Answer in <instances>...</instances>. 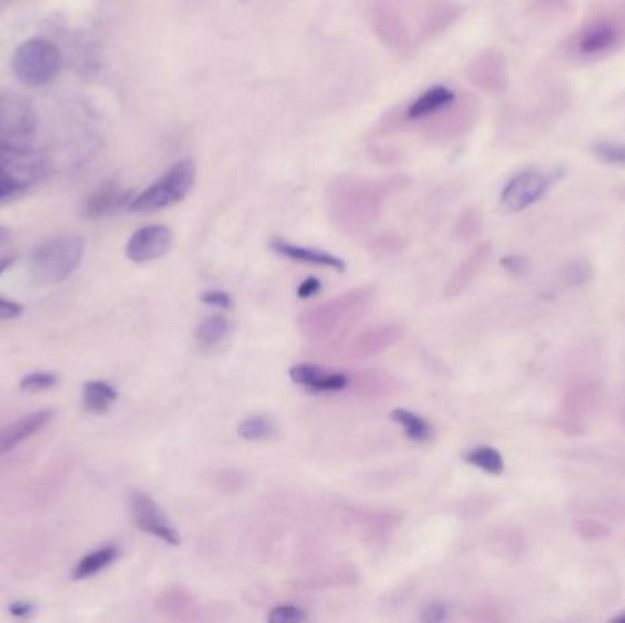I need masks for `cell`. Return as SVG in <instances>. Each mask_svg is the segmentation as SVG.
<instances>
[{
    "label": "cell",
    "instance_id": "6da1fadb",
    "mask_svg": "<svg viewBox=\"0 0 625 623\" xmlns=\"http://www.w3.org/2000/svg\"><path fill=\"white\" fill-rule=\"evenodd\" d=\"M406 185L404 176L379 180L337 178L326 189L328 216L346 234H364L379 220L384 202Z\"/></svg>",
    "mask_w": 625,
    "mask_h": 623
},
{
    "label": "cell",
    "instance_id": "7a4b0ae2",
    "mask_svg": "<svg viewBox=\"0 0 625 623\" xmlns=\"http://www.w3.org/2000/svg\"><path fill=\"white\" fill-rule=\"evenodd\" d=\"M373 298L375 287L366 286L304 311L298 317L302 337L311 344H326L337 340L362 318Z\"/></svg>",
    "mask_w": 625,
    "mask_h": 623
},
{
    "label": "cell",
    "instance_id": "3957f363",
    "mask_svg": "<svg viewBox=\"0 0 625 623\" xmlns=\"http://www.w3.org/2000/svg\"><path fill=\"white\" fill-rule=\"evenodd\" d=\"M85 254V240L79 234L52 236L36 247L30 273L39 286H56L70 278Z\"/></svg>",
    "mask_w": 625,
    "mask_h": 623
},
{
    "label": "cell",
    "instance_id": "277c9868",
    "mask_svg": "<svg viewBox=\"0 0 625 623\" xmlns=\"http://www.w3.org/2000/svg\"><path fill=\"white\" fill-rule=\"evenodd\" d=\"M45 171L47 163L37 151L0 141V200L34 187Z\"/></svg>",
    "mask_w": 625,
    "mask_h": 623
},
{
    "label": "cell",
    "instance_id": "5b68a950",
    "mask_svg": "<svg viewBox=\"0 0 625 623\" xmlns=\"http://www.w3.org/2000/svg\"><path fill=\"white\" fill-rule=\"evenodd\" d=\"M12 68L25 87H45L61 74L63 54L56 43L36 37L16 50Z\"/></svg>",
    "mask_w": 625,
    "mask_h": 623
},
{
    "label": "cell",
    "instance_id": "8992f818",
    "mask_svg": "<svg viewBox=\"0 0 625 623\" xmlns=\"http://www.w3.org/2000/svg\"><path fill=\"white\" fill-rule=\"evenodd\" d=\"M196 182V165L191 160L172 165L156 183L132 198L130 213H156L172 207L187 198Z\"/></svg>",
    "mask_w": 625,
    "mask_h": 623
},
{
    "label": "cell",
    "instance_id": "52a82bcc",
    "mask_svg": "<svg viewBox=\"0 0 625 623\" xmlns=\"http://www.w3.org/2000/svg\"><path fill=\"white\" fill-rule=\"evenodd\" d=\"M406 0H371L370 26L379 43L399 57H410L415 43L404 16Z\"/></svg>",
    "mask_w": 625,
    "mask_h": 623
},
{
    "label": "cell",
    "instance_id": "ba28073f",
    "mask_svg": "<svg viewBox=\"0 0 625 623\" xmlns=\"http://www.w3.org/2000/svg\"><path fill=\"white\" fill-rule=\"evenodd\" d=\"M559 171H521L505 185L499 198L501 211L506 214H514L528 209L548 192V189L559 180Z\"/></svg>",
    "mask_w": 625,
    "mask_h": 623
},
{
    "label": "cell",
    "instance_id": "9c48e42d",
    "mask_svg": "<svg viewBox=\"0 0 625 623\" xmlns=\"http://www.w3.org/2000/svg\"><path fill=\"white\" fill-rule=\"evenodd\" d=\"M475 121V99L455 98L439 112L424 118L422 136L432 143H448L464 136Z\"/></svg>",
    "mask_w": 625,
    "mask_h": 623
},
{
    "label": "cell",
    "instance_id": "30bf717a",
    "mask_svg": "<svg viewBox=\"0 0 625 623\" xmlns=\"http://www.w3.org/2000/svg\"><path fill=\"white\" fill-rule=\"evenodd\" d=\"M601 404V388L596 382H579L567 389L557 428L567 435L585 431V421L598 411Z\"/></svg>",
    "mask_w": 625,
    "mask_h": 623
},
{
    "label": "cell",
    "instance_id": "8fae6325",
    "mask_svg": "<svg viewBox=\"0 0 625 623\" xmlns=\"http://www.w3.org/2000/svg\"><path fill=\"white\" fill-rule=\"evenodd\" d=\"M130 501V512L134 524L154 537H160L161 541L169 545H180L182 537L176 526L171 523L169 515L163 512V508L145 492L134 490L129 497Z\"/></svg>",
    "mask_w": 625,
    "mask_h": 623
},
{
    "label": "cell",
    "instance_id": "7c38bea8",
    "mask_svg": "<svg viewBox=\"0 0 625 623\" xmlns=\"http://www.w3.org/2000/svg\"><path fill=\"white\" fill-rule=\"evenodd\" d=\"M37 129V112L32 103L16 92L0 90V138H25Z\"/></svg>",
    "mask_w": 625,
    "mask_h": 623
},
{
    "label": "cell",
    "instance_id": "4fadbf2b",
    "mask_svg": "<svg viewBox=\"0 0 625 623\" xmlns=\"http://www.w3.org/2000/svg\"><path fill=\"white\" fill-rule=\"evenodd\" d=\"M171 245V229H167L165 225H147L130 236L125 254L134 264H147L167 254Z\"/></svg>",
    "mask_w": 625,
    "mask_h": 623
},
{
    "label": "cell",
    "instance_id": "5bb4252c",
    "mask_svg": "<svg viewBox=\"0 0 625 623\" xmlns=\"http://www.w3.org/2000/svg\"><path fill=\"white\" fill-rule=\"evenodd\" d=\"M404 337V327L397 324H380L360 333L346 349L349 360H364L384 353Z\"/></svg>",
    "mask_w": 625,
    "mask_h": 623
},
{
    "label": "cell",
    "instance_id": "9a60e30c",
    "mask_svg": "<svg viewBox=\"0 0 625 623\" xmlns=\"http://www.w3.org/2000/svg\"><path fill=\"white\" fill-rule=\"evenodd\" d=\"M54 421V410H37L0 428V455H6Z\"/></svg>",
    "mask_w": 625,
    "mask_h": 623
},
{
    "label": "cell",
    "instance_id": "2e32d148",
    "mask_svg": "<svg viewBox=\"0 0 625 623\" xmlns=\"http://www.w3.org/2000/svg\"><path fill=\"white\" fill-rule=\"evenodd\" d=\"M468 81L484 90L499 92L505 87V59L497 52H484L466 67Z\"/></svg>",
    "mask_w": 625,
    "mask_h": 623
},
{
    "label": "cell",
    "instance_id": "e0dca14e",
    "mask_svg": "<svg viewBox=\"0 0 625 623\" xmlns=\"http://www.w3.org/2000/svg\"><path fill=\"white\" fill-rule=\"evenodd\" d=\"M492 256V245L490 244H479L461 264L459 267L452 273L446 287H444V296L448 300L459 296L484 269Z\"/></svg>",
    "mask_w": 625,
    "mask_h": 623
},
{
    "label": "cell",
    "instance_id": "ac0fdd59",
    "mask_svg": "<svg viewBox=\"0 0 625 623\" xmlns=\"http://www.w3.org/2000/svg\"><path fill=\"white\" fill-rule=\"evenodd\" d=\"M130 202H132L130 191L123 189L118 182H109L89 198V202L85 203L83 214L92 220L112 216L120 213L121 209H129Z\"/></svg>",
    "mask_w": 625,
    "mask_h": 623
},
{
    "label": "cell",
    "instance_id": "d6986e66",
    "mask_svg": "<svg viewBox=\"0 0 625 623\" xmlns=\"http://www.w3.org/2000/svg\"><path fill=\"white\" fill-rule=\"evenodd\" d=\"M459 17V8L452 0H428L421 14L419 41L424 43L446 32Z\"/></svg>",
    "mask_w": 625,
    "mask_h": 623
},
{
    "label": "cell",
    "instance_id": "ffe728a7",
    "mask_svg": "<svg viewBox=\"0 0 625 623\" xmlns=\"http://www.w3.org/2000/svg\"><path fill=\"white\" fill-rule=\"evenodd\" d=\"M271 249L284 256L289 258L293 262H302V264H309V265H318V267H329L335 269L339 273L346 271V264L342 258L329 254L326 251H318V249H309V247H302V245H295L291 242H286L282 238H275L271 242Z\"/></svg>",
    "mask_w": 625,
    "mask_h": 623
},
{
    "label": "cell",
    "instance_id": "44dd1931",
    "mask_svg": "<svg viewBox=\"0 0 625 623\" xmlns=\"http://www.w3.org/2000/svg\"><path fill=\"white\" fill-rule=\"evenodd\" d=\"M289 377L293 382L315 391H342L349 386V379L344 373H328L318 366L298 364L291 368Z\"/></svg>",
    "mask_w": 625,
    "mask_h": 623
},
{
    "label": "cell",
    "instance_id": "7402d4cb",
    "mask_svg": "<svg viewBox=\"0 0 625 623\" xmlns=\"http://www.w3.org/2000/svg\"><path fill=\"white\" fill-rule=\"evenodd\" d=\"M455 99V94L446 88V87H432L428 88L424 94H421L406 110V118L408 119H424L435 112H439L441 109H444L446 105H450Z\"/></svg>",
    "mask_w": 625,
    "mask_h": 623
},
{
    "label": "cell",
    "instance_id": "603a6c76",
    "mask_svg": "<svg viewBox=\"0 0 625 623\" xmlns=\"http://www.w3.org/2000/svg\"><path fill=\"white\" fill-rule=\"evenodd\" d=\"M120 557V548L114 546V545H105V546H99L92 552H89L87 556H83L74 572H72V577L76 581H83V579H89L99 572H103L105 568H109L114 561H118Z\"/></svg>",
    "mask_w": 625,
    "mask_h": 623
},
{
    "label": "cell",
    "instance_id": "cb8c5ba5",
    "mask_svg": "<svg viewBox=\"0 0 625 623\" xmlns=\"http://www.w3.org/2000/svg\"><path fill=\"white\" fill-rule=\"evenodd\" d=\"M118 389L109 382L90 380L83 386V406L90 413H107L118 402Z\"/></svg>",
    "mask_w": 625,
    "mask_h": 623
},
{
    "label": "cell",
    "instance_id": "d4e9b609",
    "mask_svg": "<svg viewBox=\"0 0 625 623\" xmlns=\"http://www.w3.org/2000/svg\"><path fill=\"white\" fill-rule=\"evenodd\" d=\"M614 41H616V28L609 23H596L583 32L579 39V52L585 56H594L610 48Z\"/></svg>",
    "mask_w": 625,
    "mask_h": 623
},
{
    "label": "cell",
    "instance_id": "484cf974",
    "mask_svg": "<svg viewBox=\"0 0 625 623\" xmlns=\"http://www.w3.org/2000/svg\"><path fill=\"white\" fill-rule=\"evenodd\" d=\"M391 419L402 426L404 433L417 441V442H424L432 437V426L417 413L410 411V410H404V408H395L391 411Z\"/></svg>",
    "mask_w": 625,
    "mask_h": 623
},
{
    "label": "cell",
    "instance_id": "4316f807",
    "mask_svg": "<svg viewBox=\"0 0 625 623\" xmlns=\"http://www.w3.org/2000/svg\"><path fill=\"white\" fill-rule=\"evenodd\" d=\"M464 461L490 475H501L505 472L503 455L492 446H477L464 455Z\"/></svg>",
    "mask_w": 625,
    "mask_h": 623
},
{
    "label": "cell",
    "instance_id": "83f0119b",
    "mask_svg": "<svg viewBox=\"0 0 625 623\" xmlns=\"http://www.w3.org/2000/svg\"><path fill=\"white\" fill-rule=\"evenodd\" d=\"M229 333V320L222 315H213L205 318L196 329V340L202 348L218 346Z\"/></svg>",
    "mask_w": 625,
    "mask_h": 623
},
{
    "label": "cell",
    "instance_id": "f1b7e54d",
    "mask_svg": "<svg viewBox=\"0 0 625 623\" xmlns=\"http://www.w3.org/2000/svg\"><path fill=\"white\" fill-rule=\"evenodd\" d=\"M158 607L165 612V614H171V616H185V612L193 610L194 608V597L191 596V592H187L185 588L182 587H174L167 592L161 594L160 601H158Z\"/></svg>",
    "mask_w": 625,
    "mask_h": 623
},
{
    "label": "cell",
    "instance_id": "f546056e",
    "mask_svg": "<svg viewBox=\"0 0 625 623\" xmlns=\"http://www.w3.org/2000/svg\"><path fill=\"white\" fill-rule=\"evenodd\" d=\"M238 433L245 441H264L275 437L276 426L273 419L266 415H251L242 421V424L238 426Z\"/></svg>",
    "mask_w": 625,
    "mask_h": 623
},
{
    "label": "cell",
    "instance_id": "4dcf8cb0",
    "mask_svg": "<svg viewBox=\"0 0 625 623\" xmlns=\"http://www.w3.org/2000/svg\"><path fill=\"white\" fill-rule=\"evenodd\" d=\"M481 225H483V220H481L479 211L474 207H468L459 214L455 222V236L461 242H470L481 233Z\"/></svg>",
    "mask_w": 625,
    "mask_h": 623
},
{
    "label": "cell",
    "instance_id": "1f68e13d",
    "mask_svg": "<svg viewBox=\"0 0 625 623\" xmlns=\"http://www.w3.org/2000/svg\"><path fill=\"white\" fill-rule=\"evenodd\" d=\"M592 154L596 160L607 165H618L625 167V143H610V141H599L592 145Z\"/></svg>",
    "mask_w": 625,
    "mask_h": 623
},
{
    "label": "cell",
    "instance_id": "d6a6232c",
    "mask_svg": "<svg viewBox=\"0 0 625 623\" xmlns=\"http://www.w3.org/2000/svg\"><path fill=\"white\" fill-rule=\"evenodd\" d=\"M59 384V375L54 371H32L21 379V389L25 391H47Z\"/></svg>",
    "mask_w": 625,
    "mask_h": 623
},
{
    "label": "cell",
    "instance_id": "836d02e7",
    "mask_svg": "<svg viewBox=\"0 0 625 623\" xmlns=\"http://www.w3.org/2000/svg\"><path fill=\"white\" fill-rule=\"evenodd\" d=\"M267 619L273 623H300L307 619V614L297 605H278L267 614Z\"/></svg>",
    "mask_w": 625,
    "mask_h": 623
},
{
    "label": "cell",
    "instance_id": "e575fe53",
    "mask_svg": "<svg viewBox=\"0 0 625 623\" xmlns=\"http://www.w3.org/2000/svg\"><path fill=\"white\" fill-rule=\"evenodd\" d=\"M561 276H563V284L565 286L579 287V286H583V284H587L590 280L592 269L587 264H583V262H572V264H568L563 269Z\"/></svg>",
    "mask_w": 625,
    "mask_h": 623
},
{
    "label": "cell",
    "instance_id": "d590c367",
    "mask_svg": "<svg viewBox=\"0 0 625 623\" xmlns=\"http://www.w3.org/2000/svg\"><path fill=\"white\" fill-rule=\"evenodd\" d=\"M574 528H576V532H578L579 537L589 539V541L601 539V537H605V535L610 532L609 526H605L603 523L594 521V519H579V521H576Z\"/></svg>",
    "mask_w": 625,
    "mask_h": 623
},
{
    "label": "cell",
    "instance_id": "8d00e7d4",
    "mask_svg": "<svg viewBox=\"0 0 625 623\" xmlns=\"http://www.w3.org/2000/svg\"><path fill=\"white\" fill-rule=\"evenodd\" d=\"M373 251L379 253L380 256L397 254L401 251V240L393 238V236H380L373 242Z\"/></svg>",
    "mask_w": 625,
    "mask_h": 623
},
{
    "label": "cell",
    "instance_id": "74e56055",
    "mask_svg": "<svg viewBox=\"0 0 625 623\" xmlns=\"http://www.w3.org/2000/svg\"><path fill=\"white\" fill-rule=\"evenodd\" d=\"M23 311L25 307L19 302L0 296V320H14L21 317Z\"/></svg>",
    "mask_w": 625,
    "mask_h": 623
},
{
    "label": "cell",
    "instance_id": "f35d334b",
    "mask_svg": "<svg viewBox=\"0 0 625 623\" xmlns=\"http://www.w3.org/2000/svg\"><path fill=\"white\" fill-rule=\"evenodd\" d=\"M501 265L510 273V275H516V276H521V275H526L528 271V260L525 256H505L501 260Z\"/></svg>",
    "mask_w": 625,
    "mask_h": 623
},
{
    "label": "cell",
    "instance_id": "ab89813d",
    "mask_svg": "<svg viewBox=\"0 0 625 623\" xmlns=\"http://www.w3.org/2000/svg\"><path fill=\"white\" fill-rule=\"evenodd\" d=\"M202 302L222 309H229L233 306V298L225 291H207L202 295Z\"/></svg>",
    "mask_w": 625,
    "mask_h": 623
},
{
    "label": "cell",
    "instance_id": "60d3db41",
    "mask_svg": "<svg viewBox=\"0 0 625 623\" xmlns=\"http://www.w3.org/2000/svg\"><path fill=\"white\" fill-rule=\"evenodd\" d=\"M448 618V607L444 603H430L424 612H422V621H430V623H437V621H444Z\"/></svg>",
    "mask_w": 625,
    "mask_h": 623
},
{
    "label": "cell",
    "instance_id": "b9f144b4",
    "mask_svg": "<svg viewBox=\"0 0 625 623\" xmlns=\"http://www.w3.org/2000/svg\"><path fill=\"white\" fill-rule=\"evenodd\" d=\"M320 287H322V284H320V280L318 278H313V276H309V278H306L300 286H298V289H297V295L300 296V298H311L313 295H317L318 291H320Z\"/></svg>",
    "mask_w": 625,
    "mask_h": 623
},
{
    "label": "cell",
    "instance_id": "7bdbcfd3",
    "mask_svg": "<svg viewBox=\"0 0 625 623\" xmlns=\"http://www.w3.org/2000/svg\"><path fill=\"white\" fill-rule=\"evenodd\" d=\"M36 607L30 603V601H14L10 605V612L16 616V618H30L34 614Z\"/></svg>",
    "mask_w": 625,
    "mask_h": 623
},
{
    "label": "cell",
    "instance_id": "ee69618b",
    "mask_svg": "<svg viewBox=\"0 0 625 623\" xmlns=\"http://www.w3.org/2000/svg\"><path fill=\"white\" fill-rule=\"evenodd\" d=\"M14 264H16V256H3V258H0V276H3Z\"/></svg>",
    "mask_w": 625,
    "mask_h": 623
},
{
    "label": "cell",
    "instance_id": "f6af8a7d",
    "mask_svg": "<svg viewBox=\"0 0 625 623\" xmlns=\"http://www.w3.org/2000/svg\"><path fill=\"white\" fill-rule=\"evenodd\" d=\"M10 238H12V233H10L6 227L0 225V245L6 244Z\"/></svg>",
    "mask_w": 625,
    "mask_h": 623
},
{
    "label": "cell",
    "instance_id": "bcb514c9",
    "mask_svg": "<svg viewBox=\"0 0 625 623\" xmlns=\"http://www.w3.org/2000/svg\"><path fill=\"white\" fill-rule=\"evenodd\" d=\"M620 419H621V424H623V428H625V406H623V410H621V413H620Z\"/></svg>",
    "mask_w": 625,
    "mask_h": 623
},
{
    "label": "cell",
    "instance_id": "7dc6e473",
    "mask_svg": "<svg viewBox=\"0 0 625 623\" xmlns=\"http://www.w3.org/2000/svg\"><path fill=\"white\" fill-rule=\"evenodd\" d=\"M616 621H620V623H625V612H623V614H620V616L616 618Z\"/></svg>",
    "mask_w": 625,
    "mask_h": 623
}]
</instances>
